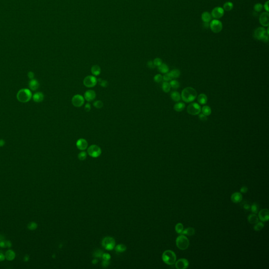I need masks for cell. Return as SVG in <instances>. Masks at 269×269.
Here are the masks:
<instances>
[{
  "mask_svg": "<svg viewBox=\"0 0 269 269\" xmlns=\"http://www.w3.org/2000/svg\"><path fill=\"white\" fill-rule=\"evenodd\" d=\"M197 97V92L193 87H187L184 88L181 93V98L185 102H191Z\"/></svg>",
  "mask_w": 269,
  "mask_h": 269,
  "instance_id": "1",
  "label": "cell"
},
{
  "mask_svg": "<svg viewBox=\"0 0 269 269\" xmlns=\"http://www.w3.org/2000/svg\"><path fill=\"white\" fill-rule=\"evenodd\" d=\"M16 97L19 101L25 103L31 100V98L32 97V94L30 89L23 88L18 92Z\"/></svg>",
  "mask_w": 269,
  "mask_h": 269,
  "instance_id": "2",
  "label": "cell"
},
{
  "mask_svg": "<svg viewBox=\"0 0 269 269\" xmlns=\"http://www.w3.org/2000/svg\"><path fill=\"white\" fill-rule=\"evenodd\" d=\"M268 34L266 30L263 27L258 28L254 32V37L256 39L265 43L268 41Z\"/></svg>",
  "mask_w": 269,
  "mask_h": 269,
  "instance_id": "3",
  "label": "cell"
},
{
  "mask_svg": "<svg viewBox=\"0 0 269 269\" xmlns=\"http://www.w3.org/2000/svg\"><path fill=\"white\" fill-rule=\"evenodd\" d=\"M162 259L166 264L174 265L176 261V255L174 251L171 250L165 251L162 255Z\"/></svg>",
  "mask_w": 269,
  "mask_h": 269,
  "instance_id": "4",
  "label": "cell"
},
{
  "mask_svg": "<svg viewBox=\"0 0 269 269\" xmlns=\"http://www.w3.org/2000/svg\"><path fill=\"white\" fill-rule=\"evenodd\" d=\"M176 243L178 248L181 250L187 249L190 245L188 239L186 236L182 234L177 237L176 240Z\"/></svg>",
  "mask_w": 269,
  "mask_h": 269,
  "instance_id": "5",
  "label": "cell"
},
{
  "mask_svg": "<svg viewBox=\"0 0 269 269\" xmlns=\"http://www.w3.org/2000/svg\"><path fill=\"white\" fill-rule=\"evenodd\" d=\"M201 111V108L200 106L196 103V102H193L190 104L187 109V111L188 113L191 115L196 116V115H199Z\"/></svg>",
  "mask_w": 269,
  "mask_h": 269,
  "instance_id": "6",
  "label": "cell"
},
{
  "mask_svg": "<svg viewBox=\"0 0 269 269\" xmlns=\"http://www.w3.org/2000/svg\"><path fill=\"white\" fill-rule=\"evenodd\" d=\"M115 241L114 238L107 236L102 241V246L107 250H112L115 247Z\"/></svg>",
  "mask_w": 269,
  "mask_h": 269,
  "instance_id": "7",
  "label": "cell"
},
{
  "mask_svg": "<svg viewBox=\"0 0 269 269\" xmlns=\"http://www.w3.org/2000/svg\"><path fill=\"white\" fill-rule=\"evenodd\" d=\"M87 152L90 156L93 158H97L101 155V150L99 146L96 145H92L88 147Z\"/></svg>",
  "mask_w": 269,
  "mask_h": 269,
  "instance_id": "8",
  "label": "cell"
},
{
  "mask_svg": "<svg viewBox=\"0 0 269 269\" xmlns=\"http://www.w3.org/2000/svg\"><path fill=\"white\" fill-rule=\"evenodd\" d=\"M209 26L211 30L214 33H218L222 30V24L219 20L214 19V20L211 21L209 24Z\"/></svg>",
  "mask_w": 269,
  "mask_h": 269,
  "instance_id": "9",
  "label": "cell"
},
{
  "mask_svg": "<svg viewBox=\"0 0 269 269\" xmlns=\"http://www.w3.org/2000/svg\"><path fill=\"white\" fill-rule=\"evenodd\" d=\"M83 83L85 86L88 88H92L96 85L97 83V79L94 76L89 75L85 77Z\"/></svg>",
  "mask_w": 269,
  "mask_h": 269,
  "instance_id": "10",
  "label": "cell"
},
{
  "mask_svg": "<svg viewBox=\"0 0 269 269\" xmlns=\"http://www.w3.org/2000/svg\"><path fill=\"white\" fill-rule=\"evenodd\" d=\"M85 102V98L83 96L77 94L74 95L72 99V103L76 107H80L83 105Z\"/></svg>",
  "mask_w": 269,
  "mask_h": 269,
  "instance_id": "11",
  "label": "cell"
},
{
  "mask_svg": "<svg viewBox=\"0 0 269 269\" xmlns=\"http://www.w3.org/2000/svg\"><path fill=\"white\" fill-rule=\"evenodd\" d=\"M224 13H225V11L220 6H217L212 10L211 15L212 17L218 20L224 15Z\"/></svg>",
  "mask_w": 269,
  "mask_h": 269,
  "instance_id": "12",
  "label": "cell"
},
{
  "mask_svg": "<svg viewBox=\"0 0 269 269\" xmlns=\"http://www.w3.org/2000/svg\"><path fill=\"white\" fill-rule=\"evenodd\" d=\"M260 23L264 27H268L269 25V14L268 12H263L259 17Z\"/></svg>",
  "mask_w": 269,
  "mask_h": 269,
  "instance_id": "13",
  "label": "cell"
},
{
  "mask_svg": "<svg viewBox=\"0 0 269 269\" xmlns=\"http://www.w3.org/2000/svg\"><path fill=\"white\" fill-rule=\"evenodd\" d=\"M175 267L177 269H185L189 266V262L185 259H180L175 262Z\"/></svg>",
  "mask_w": 269,
  "mask_h": 269,
  "instance_id": "14",
  "label": "cell"
},
{
  "mask_svg": "<svg viewBox=\"0 0 269 269\" xmlns=\"http://www.w3.org/2000/svg\"><path fill=\"white\" fill-rule=\"evenodd\" d=\"M76 145L77 148L80 150H84L86 149L88 147V143L87 140L84 138H80L77 140Z\"/></svg>",
  "mask_w": 269,
  "mask_h": 269,
  "instance_id": "15",
  "label": "cell"
},
{
  "mask_svg": "<svg viewBox=\"0 0 269 269\" xmlns=\"http://www.w3.org/2000/svg\"><path fill=\"white\" fill-rule=\"evenodd\" d=\"M259 218L262 222H266L268 220L269 212L267 209H263L259 212Z\"/></svg>",
  "mask_w": 269,
  "mask_h": 269,
  "instance_id": "16",
  "label": "cell"
},
{
  "mask_svg": "<svg viewBox=\"0 0 269 269\" xmlns=\"http://www.w3.org/2000/svg\"><path fill=\"white\" fill-rule=\"evenodd\" d=\"M96 96V94L93 90H88L84 94V98L88 102L93 101Z\"/></svg>",
  "mask_w": 269,
  "mask_h": 269,
  "instance_id": "17",
  "label": "cell"
},
{
  "mask_svg": "<svg viewBox=\"0 0 269 269\" xmlns=\"http://www.w3.org/2000/svg\"><path fill=\"white\" fill-rule=\"evenodd\" d=\"M29 86L30 87V89L32 91H35L37 89L39 88L40 84L35 79H31L29 83Z\"/></svg>",
  "mask_w": 269,
  "mask_h": 269,
  "instance_id": "18",
  "label": "cell"
},
{
  "mask_svg": "<svg viewBox=\"0 0 269 269\" xmlns=\"http://www.w3.org/2000/svg\"><path fill=\"white\" fill-rule=\"evenodd\" d=\"M231 200L233 203H239L242 200V195L240 193H234L231 197Z\"/></svg>",
  "mask_w": 269,
  "mask_h": 269,
  "instance_id": "19",
  "label": "cell"
},
{
  "mask_svg": "<svg viewBox=\"0 0 269 269\" xmlns=\"http://www.w3.org/2000/svg\"><path fill=\"white\" fill-rule=\"evenodd\" d=\"M44 98V95L41 92H37L34 94L33 96V100L36 102H41Z\"/></svg>",
  "mask_w": 269,
  "mask_h": 269,
  "instance_id": "20",
  "label": "cell"
},
{
  "mask_svg": "<svg viewBox=\"0 0 269 269\" xmlns=\"http://www.w3.org/2000/svg\"><path fill=\"white\" fill-rule=\"evenodd\" d=\"M211 18L212 16L208 12H204L201 15V19L204 23H209Z\"/></svg>",
  "mask_w": 269,
  "mask_h": 269,
  "instance_id": "21",
  "label": "cell"
},
{
  "mask_svg": "<svg viewBox=\"0 0 269 269\" xmlns=\"http://www.w3.org/2000/svg\"><path fill=\"white\" fill-rule=\"evenodd\" d=\"M198 101L201 105H204L207 102L208 97L207 95L204 94H200L198 96Z\"/></svg>",
  "mask_w": 269,
  "mask_h": 269,
  "instance_id": "22",
  "label": "cell"
},
{
  "mask_svg": "<svg viewBox=\"0 0 269 269\" xmlns=\"http://www.w3.org/2000/svg\"><path fill=\"white\" fill-rule=\"evenodd\" d=\"M248 220L250 224H256L259 222V218L255 213L250 214L248 217Z\"/></svg>",
  "mask_w": 269,
  "mask_h": 269,
  "instance_id": "23",
  "label": "cell"
},
{
  "mask_svg": "<svg viewBox=\"0 0 269 269\" xmlns=\"http://www.w3.org/2000/svg\"><path fill=\"white\" fill-rule=\"evenodd\" d=\"M185 104L183 102H179L174 105V110L177 112H182L185 107Z\"/></svg>",
  "mask_w": 269,
  "mask_h": 269,
  "instance_id": "24",
  "label": "cell"
},
{
  "mask_svg": "<svg viewBox=\"0 0 269 269\" xmlns=\"http://www.w3.org/2000/svg\"><path fill=\"white\" fill-rule=\"evenodd\" d=\"M170 96H171V99L174 101L177 102V101H179L181 100V95L180 93L178 92H176V91L172 92L171 93Z\"/></svg>",
  "mask_w": 269,
  "mask_h": 269,
  "instance_id": "25",
  "label": "cell"
},
{
  "mask_svg": "<svg viewBox=\"0 0 269 269\" xmlns=\"http://www.w3.org/2000/svg\"><path fill=\"white\" fill-rule=\"evenodd\" d=\"M159 71L163 74H166L169 72V67L165 63H162L158 67Z\"/></svg>",
  "mask_w": 269,
  "mask_h": 269,
  "instance_id": "26",
  "label": "cell"
},
{
  "mask_svg": "<svg viewBox=\"0 0 269 269\" xmlns=\"http://www.w3.org/2000/svg\"><path fill=\"white\" fill-rule=\"evenodd\" d=\"M91 72L94 76H98L101 72L100 67L97 65L93 66L91 68Z\"/></svg>",
  "mask_w": 269,
  "mask_h": 269,
  "instance_id": "27",
  "label": "cell"
},
{
  "mask_svg": "<svg viewBox=\"0 0 269 269\" xmlns=\"http://www.w3.org/2000/svg\"><path fill=\"white\" fill-rule=\"evenodd\" d=\"M195 230L193 228H191V227L188 228L187 229L183 230V231L181 233V234H186L189 236L193 235L195 234Z\"/></svg>",
  "mask_w": 269,
  "mask_h": 269,
  "instance_id": "28",
  "label": "cell"
},
{
  "mask_svg": "<svg viewBox=\"0 0 269 269\" xmlns=\"http://www.w3.org/2000/svg\"><path fill=\"white\" fill-rule=\"evenodd\" d=\"M15 254L12 250H8L5 253V257L8 260L12 261L15 258Z\"/></svg>",
  "mask_w": 269,
  "mask_h": 269,
  "instance_id": "29",
  "label": "cell"
},
{
  "mask_svg": "<svg viewBox=\"0 0 269 269\" xmlns=\"http://www.w3.org/2000/svg\"><path fill=\"white\" fill-rule=\"evenodd\" d=\"M233 8V4L231 2H227L223 5V10L226 11H231Z\"/></svg>",
  "mask_w": 269,
  "mask_h": 269,
  "instance_id": "30",
  "label": "cell"
},
{
  "mask_svg": "<svg viewBox=\"0 0 269 269\" xmlns=\"http://www.w3.org/2000/svg\"><path fill=\"white\" fill-rule=\"evenodd\" d=\"M162 89L165 93H167L169 92L171 89V86L169 83L167 82H164L162 84Z\"/></svg>",
  "mask_w": 269,
  "mask_h": 269,
  "instance_id": "31",
  "label": "cell"
},
{
  "mask_svg": "<svg viewBox=\"0 0 269 269\" xmlns=\"http://www.w3.org/2000/svg\"><path fill=\"white\" fill-rule=\"evenodd\" d=\"M169 73H170L171 76L172 77V79L173 78H178L180 76V70L177 69H174L172 70Z\"/></svg>",
  "mask_w": 269,
  "mask_h": 269,
  "instance_id": "32",
  "label": "cell"
},
{
  "mask_svg": "<svg viewBox=\"0 0 269 269\" xmlns=\"http://www.w3.org/2000/svg\"><path fill=\"white\" fill-rule=\"evenodd\" d=\"M202 112L206 116H209L211 114V109L209 106H204L202 108Z\"/></svg>",
  "mask_w": 269,
  "mask_h": 269,
  "instance_id": "33",
  "label": "cell"
},
{
  "mask_svg": "<svg viewBox=\"0 0 269 269\" xmlns=\"http://www.w3.org/2000/svg\"><path fill=\"white\" fill-rule=\"evenodd\" d=\"M264 226V225L263 222H258L257 223H256L254 226V230L256 231H259L263 228Z\"/></svg>",
  "mask_w": 269,
  "mask_h": 269,
  "instance_id": "34",
  "label": "cell"
},
{
  "mask_svg": "<svg viewBox=\"0 0 269 269\" xmlns=\"http://www.w3.org/2000/svg\"><path fill=\"white\" fill-rule=\"evenodd\" d=\"M175 230L177 233L180 234L182 233L183 230V225L181 223H178L175 226Z\"/></svg>",
  "mask_w": 269,
  "mask_h": 269,
  "instance_id": "35",
  "label": "cell"
},
{
  "mask_svg": "<svg viewBox=\"0 0 269 269\" xmlns=\"http://www.w3.org/2000/svg\"><path fill=\"white\" fill-rule=\"evenodd\" d=\"M126 250V247L124 245H117L115 248V250L117 252H123Z\"/></svg>",
  "mask_w": 269,
  "mask_h": 269,
  "instance_id": "36",
  "label": "cell"
},
{
  "mask_svg": "<svg viewBox=\"0 0 269 269\" xmlns=\"http://www.w3.org/2000/svg\"><path fill=\"white\" fill-rule=\"evenodd\" d=\"M169 84H170L171 87H172V88H174L175 89H178V88H179V87H180V84H179V82L176 80H171Z\"/></svg>",
  "mask_w": 269,
  "mask_h": 269,
  "instance_id": "37",
  "label": "cell"
},
{
  "mask_svg": "<svg viewBox=\"0 0 269 269\" xmlns=\"http://www.w3.org/2000/svg\"><path fill=\"white\" fill-rule=\"evenodd\" d=\"M93 106L97 109L101 108L104 106V104L101 100H96L93 103Z\"/></svg>",
  "mask_w": 269,
  "mask_h": 269,
  "instance_id": "38",
  "label": "cell"
},
{
  "mask_svg": "<svg viewBox=\"0 0 269 269\" xmlns=\"http://www.w3.org/2000/svg\"><path fill=\"white\" fill-rule=\"evenodd\" d=\"M263 6L261 3H257L254 6V10L256 12H260L263 9Z\"/></svg>",
  "mask_w": 269,
  "mask_h": 269,
  "instance_id": "39",
  "label": "cell"
},
{
  "mask_svg": "<svg viewBox=\"0 0 269 269\" xmlns=\"http://www.w3.org/2000/svg\"><path fill=\"white\" fill-rule=\"evenodd\" d=\"M99 82V85L102 87H107L108 86V82L105 80L102 79L101 78H99L97 79V82Z\"/></svg>",
  "mask_w": 269,
  "mask_h": 269,
  "instance_id": "40",
  "label": "cell"
},
{
  "mask_svg": "<svg viewBox=\"0 0 269 269\" xmlns=\"http://www.w3.org/2000/svg\"><path fill=\"white\" fill-rule=\"evenodd\" d=\"M103 254V252L100 250H96L94 252L93 255L95 258H101L102 257V255Z\"/></svg>",
  "mask_w": 269,
  "mask_h": 269,
  "instance_id": "41",
  "label": "cell"
},
{
  "mask_svg": "<svg viewBox=\"0 0 269 269\" xmlns=\"http://www.w3.org/2000/svg\"><path fill=\"white\" fill-rule=\"evenodd\" d=\"M87 157V153L85 151H82L80 152L78 155V158L80 160H84Z\"/></svg>",
  "mask_w": 269,
  "mask_h": 269,
  "instance_id": "42",
  "label": "cell"
},
{
  "mask_svg": "<svg viewBox=\"0 0 269 269\" xmlns=\"http://www.w3.org/2000/svg\"><path fill=\"white\" fill-rule=\"evenodd\" d=\"M251 210L253 213H255V214L257 213L258 212V210H259V207L258 206V204L256 203H253L251 207Z\"/></svg>",
  "mask_w": 269,
  "mask_h": 269,
  "instance_id": "43",
  "label": "cell"
},
{
  "mask_svg": "<svg viewBox=\"0 0 269 269\" xmlns=\"http://www.w3.org/2000/svg\"><path fill=\"white\" fill-rule=\"evenodd\" d=\"M163 79H164V80H165V82H168V81H169V80H171V79H172V77L171 76L170 73H167L165 74L163 76Z\"/></svg>",
  "mask_w": 269,
  "mask_h": 269,
  "instance_id": "44",
  "label": "cell"
},
{
  "mask_svg": "<svg viewBox=\"0 0 269 269\" xmlns=\"http://www.w3.org/2000/svg\"><path fill=\"white\" fill-rule=\"evenodd\" d=\"M155 66H159L163 63V61L160 58H156L153 61Z\"/></svg>",
  "mask_w": 269,
  "mask_h": 269,
  "instance_id": "45",
  "label": "cell"
},
{
  "mask_svg": "<svg viewBox=\"0 0 269 269\" xmlns=\"http://www.w3.org/2000/svg\"><path fill=\"white\" fill-rule=\"evenodd\" d=\"M154 80L156 83H160L163 80V76L161 74H157L154 76Z\"/></svg>",
  "mask_w": 269,
  "mask_h": 269,
  "instance_id": "46",
  "label": "cell"
},
{
  "mask_svg": "<svg viewBox=\"0 0 269 269\" xmlns=\"http://www.w3.org/2000/svg\"><path fill=\"white\" fill-rule=\"evenodd\" d=\"M37 228V225L35 222H31L29 224L28 228L30 230H35Z\"/></svg>",
  "mask_w": 269,
  "mask_h": 269,
  "instance_id": "47",
  "label": "cell"
},
{
  "mask_svg": "<svg viewBox=\"0 0 269 269\" xmlns=\"http://www.w3.org/2000/svg\"><path fill=\"white\" fill-rule=\"evenodd\" d=\"M102 258L104 259V260H107L109 261L111 259V255L108 253H103L102 255Z\"/></svg>",
  "mask_w": 269,
  "mask_h": 269,
  "instance_id": "48",
  "label": "cell"
},
{
  "mask_svg": "<svg viewBox=\"0 0 269 269\" xmlns=\"http://www.w3.org/2000/svg\"><path fill=\"white\" fill-rule=\"evenodd\" d=\"M199 118L200 119V120H201L202 121H206L208 119V118H207V116H206V115H204L203 114H201L199 115Z\"/></svg>",
  "mask_w": 269,
  "mask_h": 269,
  "instance_id": "49",
  "label": "cell"
},
{
  "mask_svg": "<svg viewBox=\"0 0 269 269\" xmlns=\"http://www.w3.org/2000/svg\"><path fill=\"white\" fill-rule=\"evenodd\" d=\"M147 66H148V67L150 69L155 68V67L154 64H153V62L151 61H149L148 62V63H147Z\"/></svg>",
  "mask_w": 269,
  "mask_h": 269,
  "instance_id": "50",
  "label": "cell"
},
{
  "mask_svg": "<svg viewBox=\"0 0 269 269\" xmlns=\"http://www.w3.org/2000/svg\"><path fill=\"white\" fill-rule=\"evenodd\" d=\"M91 105L89 103V102H87V103H86V104L85 106V110L86 111V112H88L91 111Z\"/></svg>",
  "mask_w": 269,
  "mask_h": 269,
  "instance_id": "51",
  "label": "cell"
},
{
  "mask_svg": "<svg viewBox=\"0 0 269 269\" xmlns=\"http://www.w3.org/2000/svg\"><path fill=\"white\" fill-rule=\"evenodd\" d=\"M248 188L247 187H246V186H243L240 189L241 193H244V194L247 193V192H248Z\"/></svg>",
  "mask_w": 269,
  "mask_h": 269,
  "instance_id": "52",
  "label": "cell"
},
{
  "mask_svg": "<svg viewBox=\"0 0 269 269\" xmlns=\"http://www.w3.org/2000/svg\"><path fill=\"white\" fill-rule=\"evenodd\" d=\"M28 77L31 79H32L34 78V74L33 72H30L28 73Z\"/></svg>",
  "mask_w": 269,
  "mask_h": 269,
  "instance_id": "53",
  "label": "cell"
},
{
  "mask_svg": "<svg viewBox=\"0 0 269 269\" xmlns=\"http://www.w3.org/2000/svg\"><path fill=\"white\" fill-rule=\"evenodd\" d=\"M264 8L266 12H268L269 9H268V1H267L264 5Z\"/></svg>",
  "mask_w": 269,
  "mask_h": 269,
  "instance_id": "54",
  "label": "cell"
},
{
  "mask_svg": "<svg viewBox=\"0 0 269 269\" xmlns=\"http://www.w3.org/2000/svg\"><path fill=\"white\" fill-rule=\"evenodd\" d=\"M102 266L104 267H107L109 264H110V262H109L108 261L104 260L103 262H102Z\"/></svg>",
  "mask_w": 269,
  "mask_h": 269,
  "instance_id": "55",
  "label": "cell"
},
{
  "mask_svg": "<svg viewBox=\"0 0 269 269\" xmlns=\"http://www.w3.org/2000/svg\"><path fill=\"white\" fill-rule=\"evenodd\" d=\"M5 145V142L3 139H0V147H3Z\"/></svg>",
  "mask_w": 269,
  "mask_h": 269,
  "instance_id": "56",
  "label": "cell"
},
{
  "mask_svg": "<svg viewBox=\"0 0 269 269\" xmlns=\"http://www.w3.org/2000/svg\"><path fill=\"white\" fill-rule=\"evenodd\" d=\"M4 259H5L4 255L2 253H0V261H3Z\"/></svg>",
  "mask_w": 269,
  "mask_h": 269,
  "instance_id": "57",
  "label": "cell"
},
{
  "mask_svg": "<svg viewBox=\"0 0 269 269\" xmlns=\"http://www.w3.org/2000/svg\"><path fill=\"white\" fill-rule=\"evenodd\" d=\"M204 26L206 28H208V26H209V23H204Z\"/></svg>",
  "mask_w": 269,
  "mask_h": 269,
  "instance_id": "58",
  "label": "cell"
},
{
  "mask_svg": "<svg viewBox=\"0 0 269 269\" xmlns=\"http://www.w3.org/2000/svg\"><path fill=\"white\" fill-rule=\"evenodd\" d=\"M97 262H98L97 260H96V259H95V260H93V263L94 264H96V263H97Z\"/></svg>",
  "mask_w": 269,
  "mask_h": 269,
  "instance_id": "59",
  "label": "cell"
},
{
  "mask_svg": "<svg viewBox=\"0 0 269 269\" xmlns=\"http://www.w3.org/2000/svg\"><path fill=\"white\" fill-rule=\"evenodd\" d=\"M244 208L246 209H248L249 208V205H248V204H246V205H245V207Z\"/></svg>",
  "mask_w": 269,
  "mask_h": 269,
  "instance_id": "60",
  "label": "cell"
}]
</instances>
